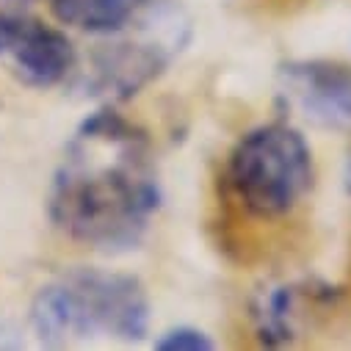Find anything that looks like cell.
I'll use <instances>...</instances> for the list:
<instances>
[{
    "label": "cell",
    "mask_w": 351,
    "mask_h": 351,
    "mask_svg": "<svg viewBox=\"0 0 351 351\" xmlns=\"http://www.w3.org/2000/svg\"><path fill=\"white\" fill-rule=\"evenodd\" d=\"M160 205V183L144 130L103 108L72 133L53 174L47 216L69 241L133 249Z\"/></svg>",
    "instance_id": "obj_1"
},
{
    "label": "cell",
    "mask_w": 351,
    "mask_h": 351,
    "mask_svg": "<svg viewBox=\"0 0 351 351\" xmlns=\"http://www.w3.org/2000/svg\"><path fill=\"white\" fill-rule=\"evenodd\" d=\"M31 326L45 346H66L100 335L141 340L149 329V299L130 274L72 269L36 291Z\"/></svg>",
    "instance_id": "obj_2"
},
{
    "label": "cell",
    "mask_w": 351,
    "mask_h": 351,
    "mask_svg": "<svg viewBox=\"0 0 351 351\" xmlns=\"http://www.w3.org/2000/svg\"><path fill=\"white\" fill-rule=\"evenodd\" d=\"M227 183L249 216L291 213L313 186V155L304 136L285 122L249 130L230 152Z\"/></svg>",
    "instance_id": "obj_3"
},
{
    "label": "cell",
    "mask_w": 351,
    "mask_h": 351,
    "mask_svg": "<svg viewBox=\"0 0 351 351\" xmlns=\"http://www.w3.org/2000/svg\"><path fill=\"white\" fill-rule=\"evenodd\" d=\"M117 34H122L117 42L103 45L95 53L83 86L92 95L125 100L169 66V61L189 42L191 25L183 9L171 0H160V3L144 0L138 14Z\"/></svg>",
    "instance_id": "obj_4"
},
{
    "label": "cell",
    "mask_w": 351,
    "mask_h": 351,
    "mask_svg": "<svg viewBox=\"0 0 351 351\" xmlns=\"http://www.w3.org/2000/svg\"><path fill=\"white\" fill-rule=\"evenodd\" d=\"M0 66L31 89H50L75 69V47L36 17L0 12Z\"/></svg>",
    "instance_id": "obj_5"
},
{
    "label": "cell",
    "mask_w": 351,
    "mask_h": 351,
    "mask_svg": "<svg viewBox=\"0 0 351 351\" xmlns=\"http://www.w3.org/2000/svg\"><path fill=\"white\" fill-rule=\"evenodd\" d=\"M280 92L299 117L318 128L351 130V69L335 61H288Z\"/></svg>",
    "instance_id": "obj_6"
},
{
    "label": "cell",
    "mask_w": 351,
    "mask_h": 351,
    "mask_svg": "<svg viewBox=\"0 0 351 351\" xmlns=\"http://www.w3.org/2000/svg\"><path fill=\"white\" fill-rule=\"evenodd\" d=\"M141 6L144 0H50L58 23L89 34H117Z\"/></svg>",
    "instance_id": "obj_7"
},
{
    "label": "cell",
    "mask_w": 351,
    "mask_h": 351,
    "mask_svg": "<svg viewBox=\"0 0 351 351\" xmlns=\"http://www.w3.org/2000/svg\"><path fill=\"white\" fill-rule=\"evenodd\" d=\"M302 307H304L302 288L282 285V288L269 291L266 296L260 299V304L254 310L260 340L266 346H282V343L293 340L296 324L302 318Z\"/></svg>",
    "instance_id": "obj_8"
},
{
    "label": "cell",
    "mask_w": 351,
    "mask_h": 351,
    "mask_svg": "<svg viewBox=\"0 0 351 351\" xmlns=\"http://www.w3.org/2000/svg\"><path fill=\"white\" fill-rule=\"evenodd\" d=\"M158 351H210L216 348V343L210 340V335H205L202 329L194 326H178L169 329L155 340Z\"/></svg>",
    "instance_id": "obj_9"
},
{
    "label": "cell",
    "mask_w": 351,
    "mask_h": 351,
    "mask_svg": "<svg viewBox=\"0 0 351 351\" xmlns=\"http://www.w3.org/2000/svg\"><path fill=\"white\" fill-rule=\"evenodd\" d=\"M343 186H346V191H348V197H351V155H348V160H346V171H343Z\"/></svg>",
    "instance_id": "obj_10"
}]
</instances>
